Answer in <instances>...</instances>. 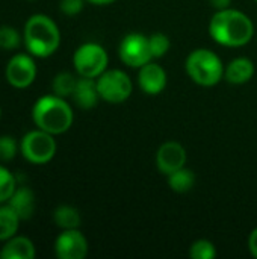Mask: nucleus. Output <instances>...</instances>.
<instances>
[{"instance_id": "nucleus-26", "label": "nucleus", "mask_w": 257, "mask_h": 259, "mask_svg": "<svg viewBox=\"0 0 257 259\" xmlns=\"http://www.w3.org/2000/svg\"><path fill=\"white\" fill-rule=\"evenodd\" d=\"M86 0H59V11L67 17H76L83 11Z\"/></svg>"}, {"instance_id": "nucleus-11", "label": "nucleus", "mask_w": 257, "mask_h": 259, "mask_svg": "<svg viewBox=\"0 0 257 259\" xmlns=\"http://www.w3.org/2000/svg\"><path fill=\"white\" fill-rule=\"evenodd\" d=\"M186 159V150L177 141H167L156 152V167L165 176L185 167Z\"/></svg>"}, {"instance_id": "nucleus-24", "label": "nucleus", "mask_w": 257, "mask_h": 259, "mask_svg": "<svg viewBox=\"0 0 257 259\" xmlns=\"http://www.w3.org/2000/svg\"><path fill=\"white\" fill-rule=\"evenodd\" d=\"M189 256L192 259H214L217 256V247L209 240H197L189 247Z\"/></svg>"}, {"instance_id": "nucleus-20", "label": "nucleus", "mask_w": 257, "mask_h": 259, "mask_svg": "<svg viewBox=\"0 0 257 259\" xmlns=\"http://www.w3.org/2000/svg\"><path fill=\"white\" fill-rule=\"evenodd\" d=\"M76 83H77V77L73 73L61 71L52 80V91H53V94L67 99V97L73 96Z\"/></svg>"}, {"instance_id": "nucleus-23", "label": "nucleus", "mask_w": 257, "mask_h": 259, "mask_svg": "<svg viewBox=\"0 0 257 259\" xmlns=\"http://www.w3.org/2000/svg\"><path fill=\"white\" fill-rule=\"evenodd\" d=\"M148 46L153 59H161L171 49V39L168 38V35L162 32H155L148 36Z\"/></svg>"}, {"instance_id": "nucleus-28", "label": "nucleus", "mask_w": 257, "mask_h": 259, "mask_svg": "<svg viewBox=\"0 0 257 259\" xmlns=\"http://www.w3.org/2000/svg\"><path fill=\"white\" fill-rule=\"evenodd\" d=\"M211 5L218 11V9H226V8H230V3L232 0H209Z\"/></svg>"}, {"instance_id": "nucleus-21", "label": "nucleus", "mask_w": 257, "mask_h": 259, "mask_svg": "<svg viewBox=\"0 0 257 259\" xmlns=\"http://www.w3.org/2000/svg\"><path fill=\"white\" fill-rule=\"evenodd\" d=\"M23 44V33L11 24L0 26V49L6 52L17 50Z\"/></svg>"}, {"instance_id": "nucleus-8", "label": "nucleus", "mask_w": 257, "mask_h": 259, "mask_svg": "<svg viewBox=\"0 0 257 259\" xmlns=\"http://www.w3.org/2000/svg\"><path fill=\"white\" fill-rule=\"evenodd\" d=\"M35 59L36 58L32 56L29 52L12 55L5 67L6 82L17 90L29 88L35 82L38 74V67Z\"/></svg>"}, {"instance_id": "nucleus-1", "label": "nucleus", "mask_w": 257, "mask_h": 259, "mask_svg": "<svg viewBox=\"0 0 257 259\" xmlns=\"http://www.w3.org/2000/svg\"><path fill=\"white\" fill-rule=\"evenodd\" d=\"M208 30L217 44L229 49L244 47L254 36V24L251 18L235 8L218 9L211 17Z\"/></svg>"}, {"instance_id": "nucleus-31", "label": "nucleus", "mask_w": 257, "mask_h": 259, "mask_svg": "<svg viewBox=\"0 0 257 259\" xmlns=\"http://www.w3.org/2000/svg\"><path fill=\"white\" fill-rule=\"evenodd\" d=\"M27 2H35V0H27Z\"/></svg>"}, {"instance_id": "nucleus-27", "label": "nucleus", "mask_w": 257, "mask_h": 259, "mask_svg": "<svg viewBox=\"0 0 257 259\" xmlns=\"http://www.w3.org/2000/svg\"><path fill=\"white\" fill-rule=\"evenodd\" d=\"M248 250L253 258L257 259V228H254L248 237Z\"/></svg>"}, {"instance_id": "nucleus-15", "label": "nucleus", "mask_w": 257, "mask_h": 259, "mask_svg": "<svg viewBox=\"0 0 257 259\" xmlns=\"http://www.w3.org/2000/svg\"><path fill=\"white\" fill-rule=\"evenodd\" d=\"M254 71H256V67L250 58L238 56L226 65L224 79L233 85H244L253 79Z\"/></svg>"}, {"instance_id": "nucleus-12", "label": "nucleus", "mask_w": 257, "mask_h": 259, "mask_svg": "<svg viewBox=\"0 0 257 259\" xmlns=\"http://www.w3.org/2000/svg\"><path fill=\"white\" fill-rule=\"evenodd\" d=\"M138 87L144 94L158 96L167 87V73L158 62H147L138 68Z\"/></svg>"}, {"instance_id": "nucleus-29", "label": "nucleus", "mask_w": 257, "mask_h": 259, "mask_svg": "<svg viewBox=\"0 0 257 259\" xmlns=\"http://www.w3.org/2000/svg\"><path fill=\"white\" fill-rule=\"evenodd\" d=\"M117 0H86V3H91V5H95V6H108V5H112Z\"/></svg>"}, {"instance_id": "nucleus-17", "label": "nucleus", "mask_w": 257, "mask_h": 259, "mask_svg": "<svg viewBox=\"0 0 257 259\" xmlns=\"http://www.w3.org/2000/svg\"><path fill=\"white\" fill-rule=\"evenodd\" d=\"M53 223L61 229H79L82 217L77 208L71 205H59L53 211Z\"/></svg>"}, {"instance_id": "nucleus-7", "label": "nucleus", "mask_w": 257, "mask_h": 259, "mask_svg": "<svg viewBox=\"0 0 257 259\" xmlns=\"http://www.w3.org/2000/svg\"><path fill=\"white\" fill-rule=\"evenodd\" d=\"M95 80L100 99L106 103L120 105L132 96L133 82L129 74L120 68L106 70Z\"/></svg>"}, {"instance_id": "nucleus-16", "label": "nucleus", "mask_w": 257, "mask_h": 259, "mask_svg": "<svg viewBox=\"0 0 257 259\" xmlns=\"http://www.w3.org/2000/svg\"><path fill=\"white\" fill-rule=\"evenodd\" d=\"M71 99L80 109H92L94 106H97L98 100H101L97 90V80L92 77L79 76Z\"/></svg>"}, {"instance_id": "nucleus-3", "label": "nucleus", "mask_w": 257, "mask_h": 259, "mask_svg": "<svg viewBox=\"0 0 257 259\" xmlns=\"http://www.w3.org/2000/svg\"><path fill=\"white\" fill-rule=\"evenodd\" d=\"M33 124L52 135H62L73 126L74 112L71 105L56 94H44L38 97L30 111Z\"/></svg>"}, {"instance_id": "nucleus-32", "label": "nucleus", "mask_w": 257, "mask_h": 259, "mask_svg": "<svg viewBox=\"0 0 257 259\" xmlns=\"http://www.w3.org/2000/svg\"><path fill=\"white\" fill-rule=\"evenodd\" d=\"M254 2H257V0H254Z\"/></svg>"}, {"instance_id": "nucleus-9", "label": "nucleus", "mask_w": 257, "mask_h": 259, "mask_svg": "<svg viewBox=\"0 0 257 259\" xmlns=\"http://www.w3.org/2000/svg\"><path fill=\"white\" fill-rule=\"evenodd\" d=\"M118 56L130 68H141L153 59L148 46V36L139 32L127 33L118 46Z\"/></svg>"}, {"instance_id": "nucleus-4", "label": "nucleus", "mask_w": 257, "mask_h": 259, "mask_svg": "<svg viewBox=\"0 0 257 259\" xmlns=\"http://www.w3.org/2000/svg\"><path fill=\"white\" fill-rule=\"evenodd\" d=\"M224 64L221 58L204 47L192 50L185 61L186 74L200 87H215L224 79Z\"/></svg>"}, {"instance_id": "nucleus-2", "label": "nucleus", "mask_w": 257, "mask_h": 259, "mask_svg": "<svg viewBox=\"0 0 257 259\" xmlns=\"http://www.w3.org/2000/svg\"><path fill=\"white\" fill-rule=\"evenodd\" d=\"M21 33L26 52L38 59L50 58L61 46V30L47 14H32L26 20Z\"/></svg>"}, {"instance_id": "nucleus-18", "label": "nucleus", "mask_w": 257, "mask_h": 259, "mask_svg": "<svg viewBox=\"0 0 257 259\" xmlns=\"http://www.w3.org/2000/svg\"><path fill=\"white\" fill-rule=\"evenodd\" d=\"M20 222V217L8 203L0 205V243H5L18 234Z\"/></svg>"}, {"instance_id": "nucleus-5", "label": "nucleus", "mask_w": 257, "mask_h": 259, "mask_svg": "<svg viewBox=\"0 0 257 259\" xmlns=\"http://www.w3.org/2000/svg\"><path fill=\"white\" fill-rule=\"evenodd\" d=\"M58 150L55 135L33 129L26 132L20 140V155L32 165H45L48 164Z\"/></svg>"}, {"instance_id": "nucleus-19", "label": "nucleus", "mask_w": 257, "mask_h": 259, "mask_svg": "<svg viewBox=\"0 0 257 259\" xmlns=\"http://www.w3.org/2000/svg\"><path fill=\"white\" fill-rule=\"evenodd\" d=\"M167 182H168V187L174 193L183 194V193H188L192 190V187L195 184V173L188 167H182V168L173 171L171 175H168Z\"/></svg>"}, {"instance_id": "nucleus-30", "label": "nucleus", "mask_w": 257, "mask_h": 259, "mask_svg": "<svg viewBox=\"0 0 257 259\" xmlns=\"http://www.w3.org/2000/svg\"><path fill=\"white\" fill-rule=\"evenodd\" d=\"M0 118H2V108H0Z\"/></svg>"}, {"instance_id": "nucleus-13", "label": "nucleus", "mask_w": 257, "mask_h": 259, "mask_svg": "<svg viewBox=\"0 0 257 259\" xmlns=\"http://www.w3.org/2000/svg\"><path fill=\"white\" fill-rule=\"evenodd\" d=\"M6 203L15 211V214L20 217L21 222L32 219V215L35 214V208H36L35 193L29 187L17 185L15 191L12 193V196Z\"/></svg>"}, {"instance_id": "nucleus-10", "label": "nucleus", "mask_w": 257, "mask_h": 259, "mask_svg": "<svg viewBox=\"0 0 257 259\" xmlns=\"http://www.w3.org/2000/svg\"><path fill=\"white\" fill-rule=\"evenodd\" d=\"M55 255L59 259H83L88 255V240L79 229H65L56 237Z\"/></svg>"}, {"instance_id": "nucleus-22", "label": "nucleus", "mask_w": 257, "mask_h": 259, "mask_svg": "<svg viewBox=\"0 0 257 259\" xmlns=\"http://www.w3.org/2000/svg\"><path fill=\"white\" fill-rule=\"evenodd\" d=\"M17 185L18 182L15 175L6 165H3V162H0V205L9 200Z\"/></svg>"}, {"instance_id": "nucleus-6", "label": "nucleus", "mask_w": 257, "mask_h": 259, "mask_svg": "<svg viewBox=\"0 0 257 259\" xmlns=\"http://www.w3.org/2000/svg\"><path fill=\"white\" fill-rule=\"evenodd\" d=\"M109 55L106 49L98 42H83L73 53V67L77 76L97 79L108 70Z\"/></svg>"}, {"instance_id": "nucleus-14", "label": "nucleus", "mask_w": 257, "mask_h": 259, "mask_svg": "<svg viewBox=\"0 0 257 259\" xmlns=\"http://www.w3.org/2000/svg\"><path fill=\"white\" fill-rule=\"evenodd\" d=\"M35 256L36 247L33 241L18 234L6 240L0 249V259H33Z\"/></svg>"}, {"instance_id": "nucleus-25", "label": "nucleus", "mask_w": 257, "mask_h": 259, "mask_svg": "<svg viewBox=\"0 0 257 259\" xmlns=\"http://www.w3.org/2000/svg\"><path fill=\"white\" fill-rule=\"evenodd\" d=\"M20 153V143L12 135H0V162H9Z\"/></svg>"}]
</instances>
